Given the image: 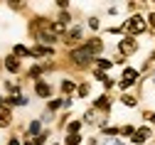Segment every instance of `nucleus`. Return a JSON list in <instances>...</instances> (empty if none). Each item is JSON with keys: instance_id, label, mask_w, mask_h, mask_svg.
Returning <instances> with one entry per match:
<instances>
[{"instance_id": "f257e3e1", "label": "nucleus", "mask_w": 155, "mask_h": 145, "mask_svg": "<svg viewBox=\"0 0 155 145\" xmlns=\"http://www.w3.org/2000/svg\"><path fill=\"white\" fill-rule=\"evenodd\" d=\"M143 30H145V22H143V17H140V15H135V17L128 20V32L138 35V32H143Z\"/></svg>"}, {"instance_id": "f03ea898", "label": "nucleus", "mask_w": 155, "mask_h": 145, "mask_svg": "<svg viewBox=\"0 0 155 145\" xmlns=\"http://www.w3.org/2000/svg\"><path fill=\"white\" fill-rule=\"evenodd\" d=\"M135 79H138V71H135V69H126L123 71V79H121V86L126 89V86L135 84Z\"/></svg>"}, {"instance_id": "7ed1b4c3", "label": "nucleus", "mask_w": 155, "mask_h": 145, "mask_svg": "<svg viewBox=\"0 0 155 145\" xmlns=\"http://www.w3.org/2000/svg\"><path fill=\"white\" fill-rule=\"evenodd\" d=\"M71 57H74V59H76V61H79V64H86V61H89V59H91V52H89V49H86V47H84V49H76V52H74V54H71Z\"/></svg>"}, {"instance_id": "20e7f679", "label": "nucleus", "mask_w": 155, "mask_h": 145, "mask_svg": "<svg viewBox=\"0 0 155 145\" xmlns=\"http://www.w3.org/2000/svg\"><path fill=\"white\" fill-rule=\"evenodd\" d=\"M135 47H138V44H135V39H130V37H126L123 42H121V52H123V54H133Z\"/></svg>"}, {"instance_id": "39448f33", "label": "nucleus", "mask_w": 155, "mask_h": 145, "mask_svg": "<svg viewBox=\"0 0 155 145\" xmlns=\"http://www.w3.org/2000/svg\"><path fill=\"white\" fill-rule=\"evenodd\" d=\"M5 67H8L10 71H17V69H20V64H17L15 57H8V59H5Z\"/></svg>"}, {"instance_id": "423d86ee", "label": "nucleus", "mask_w": 155, "mask_h": 145, "mask_svg": "<svg viewBox=\"0 0 155 145\" xmlns=\"http://www.w3.org/2000/svg\"><path fill=\"white\" fill-rule=\"evenodd\" d=\"M37 94H40V96H49V84L40 81V84H37Z\"/></svg>"}, {"instance_id": "0eeeda50", "label": "nucleus", "mask_w": 155, "mask_h": 145, "mask_svg": "<svg viewBox=\"0 0 155 145\" xmlns=\"http://www.w3.org/2000/svg\"><path fill=\"white\" fill-rule=\"evenodd\" d=\"M8 123H10V111L0 108V126H8Z\"/></svg>"}, {"instance_id": "6e6552de", "label": "nucleus", "mask_w": 155, "mask_h": 145, "mask_svg": "<svg viewBox=\"0 0 155 145\" xmlns=\"http://www.w3.org/2000/svg\"><path fill=\"white\" fill-rule=\"evenodd\" d=\"M145 138H148V130L143 128V130H138V133H135V135H133V143H143Z\"/></svg>"}, {"instance_id": "1a4fd4ad", "label": "nucleus", "mask_w": 155, "mask_h": 145, "mask_svg": "<svg viewBox=\"0 0 155 145\" xmlns=\"http://www.w3.org/2000/svg\"><path fill=\"white\" fill-rule=\"evenodd\" d=\"M96 106H99V108H108V98H106V96H101L99 101H96Z\"/></svg>"}, {"instance_id": "9d476101", "label": "nucleus", "mask_w": 155, "mask_h": 145, "mask_svg": "<svg viewBox=\"0 0 155 145\" xmlns=\"http://www.w3.org/2000/svg\"><path fill=\"white\" fill-rule=\"evenodd\" d=\"M62 91H64V94L74 91V84H71V81H64V84H62Z\"/></svg>"}, {"instance_id": "9b49d317", "label": "nucleus", "mask_w": 155, "mask_h": 145, "mask_svg": "<svg viewBox=\"0 0 155 145\" xmlns=\"http://www.w3.org/2000/svg\"><path fill=\"white\" fill-rule=\"evenodd\" d=\"M79 140H81L79 135H69V140H67V145H79Z\"/></svg>"}, {"instance_id": "f8f14e48", "label": "nucleus", "mask_w": 155, "mask_h": 145, "mask_svg": "<svg viewBox=\"0 0 155 145\" xmlns=\"http://www.w3.org/2000/svg\"><path fill=\"white\" fill-rule=\"evenodd\" d=\"M123 103H126V106H135V98L133 96H123Z\"/></svg>"}, {"instance_id": "ddd939ff", "label": "nucleus", "mask_w": 155, "mask_h": 145, "mask_svg": "<svg viewBox=\"0 0 155 145\" xmlns=\"http://www.w3.org/2000/svg\"><path fill=\"white\" fill-rule=\"evenodd\" d=\"M15 54H20V57H27V54H30V52H27V49H25V47H15Z\"/></svg>"}, {"instance_id": "4468645a", "label": "nucleus", "mask_w": 155, "mask_h": 145, "mask_svg": "<svg viewBox=\"0 0 155 145\" xmlns=\"http://www.w3.org/2000/svg\"><path fill=\"white\" fill-rule=\"evenodd\" d=\"M76 130H79V123H76V120H74V123H71V126H69V133H71V135H74V133H76Z\"/></svg>"}, {"instance_id": "2eb2a0df", "label": "nucleus", "mask_w": 155, "mask_h": 145, "mask_svg": "<svg viewBox=\"0 0 155 145\" xmlns=\"http://www.w3.org/2000/svg\"><path fill=\"white\" fill-rule=\"evenodd\" d=\"M37 130H40V123H37V120H35V123H32V126H30V133H37Z\"/></svg>"}, {"instance_id": "dca6fc26", "label": "nucleus", "mask_w": 155, "mask_h": 145, "mask_svg": "<svg viewBox=\"0 0 155 145\" xmlns=\"http://www.w3.org/2000/svg\"><path fill=\"white\" fill-rule=\"evenodd\" d=\"M79 94H81V96H86V94H89V86H86V84H84V86H79Z\"/></svg>"}, {"instance_id": "f3484780", "label": "nucleus", "mask_w": 155, "mask_h": 145, "mask_svg": "<svg viewBox=\"0 0 155 145\" xmlns=\"http://www.w3.org/2000/svg\"><path fill=\"white\" fill-rule=\"evenodd\" d=\"M150 25H155V12H153V15H150Z\"/></svg>"}, {"instance_id": "a211bd4d", "label": "nucleus", "mask_w": 155, "mask_h": 145, "mask_svg": "<svg viewBox=\"0 0 155 145\" xmlns=\"http://www.w3.org/2000/svg\"><path fill=\"white\" fill-rule=\"evenodd\" d=\"M8 145H20V143H17V140H10V143H8Z\"/></svg>"}, {"instance_id": "6ab92c4d", "label": "nucleus", "mask_w": 155, "mask_h": 145, "mask_svg": "<svg viewBox=\"0 0 155 145\" xmlns=\"http://www.w3.org/2000/svg\"><path fill=\"white\" fill-rule=\"evenodd\" d=\"M150 118H153V123H155V113H153V116H150Z\"/></svg>"}]
</instances>
